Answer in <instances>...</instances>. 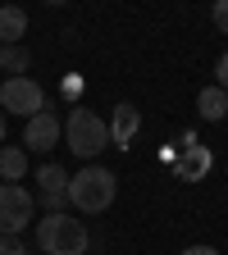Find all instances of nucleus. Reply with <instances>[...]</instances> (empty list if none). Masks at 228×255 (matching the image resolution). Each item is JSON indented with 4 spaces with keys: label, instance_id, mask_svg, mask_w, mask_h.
<instances>
[{
    "label": "nucleus",
    "instance_id": "obj_1",
    "mask_svg": "<svg viewBox=\"0 0 228 255\" xmlns=\"http://www.w3.org/2000/svg\"><path fill=\"white\" fill-rule=\"evenodd\" d=\"M114 196H119V178L101 164H87L82 173L69 178V205L78 214H105L114 205Z\"/></svg>",
    "mask_w": 228,
    "mask_h": 255
},
{
    "label": "nucleus",
    "instance_id": "obj_2",
    "mask_svg": "<svg viewBox=\"0 0 228 255\" xmlns=\"http://www.w3.org/2000/svg\"><path fill=\"white\" fill-rule=\"evenodd\" d=\"M37 246H41V255H87L91 233H87L82 219H73L69 210H59V214L37 219Z\"/></svg>",
    "mask_w": 228,
    "mask_h": 255
},
{
    "label": "nucleus",
    "instance_id": "obj_3",
    "mask_svg": "<svg viewBox=\"0 0 228 255\" xmlns=\"http://www.w3.org/2000/svg\"><path fill=\"white\" fill-rule=\"evenodd\" d=\"M64 141H69V150L73 155H82V159H96L105 146H110V123L96 114V110H73L69 119H64Z\"/></svg>",
    "mask_w": 228,
    "mask_h": 255
},
{
    "label": "nucleus",
    "instance_id": "obj_4",
    "mask_svg": "<svg viewBox=\"0 0 228 255\" xmlns=\"http://www.w3.org/2000/svg\"><path fill=\"white\" fill-rule=\"evenodd\" d=\"M32 214H37V201L23 182H0V237H18Z\"/></svg>",
    "mask_w": 228,
    "mask_h": 255
},
{
    "label": "nucleus",
    "instance_id": "obj_5",
    "mask_svg": "<svg viewBox=\"0 0 228 255\" xmlns=\"http://www.w3.org/2000/svg\"><path fill=\"white\" fill-rule=\"evenodd\" d=\"M0 110H9L18 119H37L46 110V96H41V87L32 78H5V87H0Z\"/></svg>",
    "mask_w": 228,
    "mask_h": 255
},
{
    "label": "nucleus",
    "instance_id": "obj_6",
    "mask_svg": "<svg viewBox=\"0 0 228 255\" xmlns=\"http://www.w3.org/2000/svg\"><path fill=\"white\" fill-rule=\"evenodd\" d=\"M37 191H41V205L50 214H59L64 205H69V173H64L59 164H41L37 169Z\"/></svg>",
    "mask_w": 228,
    "mask_h": 255
},
{
    "label": "nucleus",
    "instance_id": "obj_7",
    "mask_svg": "<svg viewBox=\"0 0 228 255\" xmlns=\"http://www.w3.org/2000/svg\"><path fill=\"white\" fill-rule=\"evenodd\" d=\"M59 137H64V123H59L55 110H41L37 119H27V128H23V146H37V150H55Z\"/></svg>",
    "mask_w": 228,
    "mask_h": 255
},
{
    "label": "nucleus",
    "instance_id": "obj_8",
    "mask_svg": "<svg viewBox=\"0 0 228 255\" xmlns=\"http://www.w3.org/2000/svg\"><path fill=\"white\" fill-rule=\"evenodd\" d=\"M137 128H142V114H137V105H114V114H110V146H119V150H128L133 146V137H137Z\"/></svg>",
    "mask_w": 228,
    "mask_h": 255
},
{
    "label": "nucleus",
    "instance_id": "obj_9",
    "mask_svg": "<svg viewBox=\"0 0 228 255\" xmlns=\"http://www.w3.org/2000/svg\"><path fill=\"white\" fill-rule=\"evenodd\" d=\"M210 164H215V155L206 150V146H183V159H178V182H201L206 173H210Z\"/></svg>",
    "mask_w": 228,
    "mask_h": 255
},
{
    "label": "nucleus",
    "instance_id": "obj_10",
    "mask_svg": "<svg viewBox=\"0 0 228 255\" xmlns=\"http://www.w3.org/2000/svg\"><path fill=\"white\" fill-rule=\"evenodd\" d=\"M23 32H27V9L5 5V9H0V46H18Z\"/></svg>",
    "mask_w": 228,
    "mask_h": 255
},
{
    "label": "nucleus",
    "instance_id": "obj_11",
    "mask_svg": "<svg viewBox=\"0 0 228 255\" xmlns=\"http://www.w3.org/2000/svg\"><path fill=\"white\" fill-rule=\"evenodd\" d=\"M197 110H201V119H206V123H219V119L228 114V91H219V87L210 82V87L197 96Z\"/></svg>",
    "mask_w": 228,
    "mask_h": 255
},
{
    "label": "nucleus",
    "instance_id": "obj_12",
    "mask_svg": "<svg viewBox=\"0 0 228 255\" xmlns=\"http://www.w3.org/2000/svg\"><path fill=\"white\" fill-rule=\"evenodd\" d=\"M23 173H27V150L23 146H0V178L18 182Z\"/></svg>",
    "mask_w": 228,
    "mask_h": 255
},
{
    "label": "nucleus",
    "instance_id": "obj_13",
    "mask_svg": "<svg viewBox=\"0 0 228 255\" xmlns=\"http://www.w3.org/2000/svg\"><path fill=\"white\" fill-rule=\"evenodd\" d=\"M27 64H32V55L23 46H0V69L9 78H27Z\"/></svg>",
    "mask_w": 228,
    "mask_h": 255
},
{
    "label": "nucleus",
    "instance_id": "obj_14",
    "mask_svg": "<svg viewBox=\"0 0 228 255\" xmlns=\"http://www.w3.org/2000/svg\"><path fill=\"white\" fill-rule=\"evenodd\" d=\"M0 255H27L23 237H0Z\"/></svg>",
    "mask_w": 228,
    "mask_h": 255
},
{
    "label": "nucleus",
    "instance_id": "obj_15",
    "mask_svg": "<svg viewBox=\"0 0 228 255\" xmlns=\"http://www.w3.org/2000/svg\"><path fill=\"white\" fill-rule=\"evenodd\" d=\"M215 87L219 91H228V50L219 55V64H215Z\"/></svg>",
    "mask_w": 228,
    "mask_h": 255
},
{
    "label": "nucleus",
    "instance_id": "obj_16",
    "mask_svg": "<svg viewBox=\"0 0 228 255\" xmlns=\"http://www.w3.org/2000/svg\"><path fill=\"white\" fill-rule=\"evenodd\" d=\"M215 23H219V32H224V37H228V0H215Z\"/></svg>",
    "mask_w": 228,
    "mask_h": 255
},
{
    "label": "nucleus",
    "instance_id": "obj_17",
    "mask_svg": "<svg viewBox=\"0 0 228 255\" xmlns=\"http://www.w3.org/2000/svg\"><path fill=\"white\" fill-rule=\"evenodd\" d=\"M78 91H82V78H78V73L64 78V96H78Z\"/></svg>",
    "mask_w": 228,
    "mask_h": 255
},
{
    "label": "nucleus",
    "instance_id": "obj_18",
    "mask_svg": "<svg viewBox=\"0 0 228 255\" xmlns=\"http://www.w3.org/2000/svg\"><path fill=\"white\" fill-rule=\"evenodd\" d=\"M183 255H219V251H215V246H187Z\"/></svg>",
    "mask_w": 228,
    "mask_h": 255
},
{
    "label": "nucleus",
    "instance_id": "obj_19",
    "mask_svg": "<svg viewBox=\"0 0 228 255\" xmlns=\"http://www.w3.org/2000/svg\"><path fill=\"white\" fill-rule=\"evenodd\" d=\"M0 146H5V114H0Z\"/></svg>",
    "mask_w": 228,
    "mask_h": 255
}]
</instances>
